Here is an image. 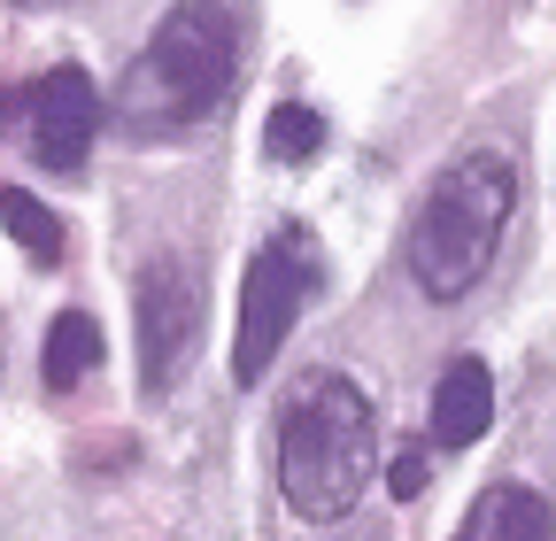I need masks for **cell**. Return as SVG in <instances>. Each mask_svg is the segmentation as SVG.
I'll return each instance as SVG.
<instances>
[{
    "label": "cell",
    "mask_w": 556,
    "mask_h": 541,
    "mask_svg": "<svg viewBox=\"0 0 556 541\" xmlns=\"http://www.w3.org/2000/svg\"><path fill=\"white\" fill-rule=\"evenodd\" d=\"M379 471V418L348 372H302L278 402V495L302 526H340Z\"/></svg>",
    "instance_id": "obj_1"
},
{
    "label": "cell",
    "mask_w": 556,
    "mask_h": 541,
    "mask_svg": "<svg viewBox=\"0 0 556 541\" xmlns=\"http://www.w3.org/2000/svg\"><path fill=\"white\" fill-rule=\"evenodd\" d=\"M510 217H518V171H510V155H495V148L456 155L426 186L417 217H409L402 263H409L417 294H426V302H464L486 279V263H495Z\"/></svg>",
    "instance_id": "obj_2"
},
{
    "label": "cell",
    "mask_w": 556,
    "mask_h": 541,
    "mask_svg": "<svg viewBox=\"0 0 556 541\" xmlns=\"http://www.w3.org/2000/svg\"><path fill=\"white\" fill-rule=\"evenodd\" d=\"M240 71V32L225 0H178L155 24V39L131 54V71L116 86V109L131 131H186L201 116H217L232 101Z\"/></svg>",
    "instance_id": "obj_3"
},
{
    "label": "cell",
    "mask_w": 556,
    "mask_h": 541,
    "mask_svg": "<svg viewBox=\"0 0 556 541\" xmlns=\"http://www.w3.org/2000/svg\"><path fill=\"white\" fill-rule=\"evenodd\" d=\"M317 279H325V255H317L309 225H278L255 248L248 279H240V332H232V379L240 387H255L278 364V349H287V332L302 325Z\"/></svg>",
    "instance_id": "obj_4"
},
{
    "label": "cell",
    "mask_w": 556,
    "mask_h": 541,
    "mask_svg": "<svg viewBox=\"0 0 556 541\" xmlns=\"http://www.w3.org/2000/svg\"><path fill=\"white\" fill-rule=\"evenodd\" d=\"M131 310H139V387L170 394L178 372L201 349V270L186 255L148 263V270H139V287H131Z\"/></svg>",
    "instance_id": "obj_5"
},
{
    "label": "cell",
    "mask_w": 556,
    "mask_h": 541,
    "mask_svg": "<svg viewBox=\"0 0 556 541\" xmlns=\"http://www.w3.org/2000/svg\"><path fill=\"white\" fill-rule=\"evenodd\" d=\"M93 131H101V93L93 78L78 71V62H54V71L31 86V155L47 171H78L86 148H93Z\"/></svg>",
    "instance_id": "obj_6"
},
{
    "label": "cell",
    "mask_w": 556,
    "mask_h": 541,
    "mask_svg": "<svg viewBox=\"0 0 556 541\" xmlns=\"http://www.w3.org/2000/svg\"><path fill=\"white\" fill-rule=\"evenodd\" d=\"M495 426V379H486L479 356H456L433 387V449H471Z\"/></svg>",
    "instance_id": "obj_7"
},
{
    "label": "cell",
    "mask_w": 556,
    "mask_h": 541,
    "mask_svg": "<svg viewBox=\"0 0 556 541\" xmlns=\"http://www.w3.org/2000/svg\"><path fill=\"white\" fill-rule=\"evenodd\" d=\"M456 541H556V511H548V495L503 480V488H486V495L464 511Z\"/></svg>",
    "instance_id": "obj_8"
},
{
    "label": "cell",
    "mask_w": 556,
    "mask_h": 541,
    "mask_svg": "<svg viewBox=\"0 0 556 541\" xmlns=\"http://www.w3.org/2000/svg\"><path fill=\"white\" fill-rule=\"evenodd\" d=\"M86 372H101V325L86 317V310H62L54 325H47V349H39V379L54 387V394H70Z\"/></svg>",
    "instance_id": "obj_9"
},
{
    "label": "cell",
    "mask_w": 556,
    "mask_h": 541,
    "mask_svg": "<svg viewBox=\"0 0 556 541\" xmlns=\"http://www.w3.org/2000/svg\"><path fill=\"white\" fill-rule=\"evenodd\" d=\"M0 232H9L39 270H54V263H62V225H54L47 201H31L24 186H0Z\"/></svg>",
    "instance_id": "obj_10"
},
{
    "label": "cell",
    "mask_w": 556,
    "mask_h": 541,
    "mask_svg": "<svg viewBox=\"0 0 556 541\" xmlns=\"http://www.w3.org/2000/svg\"><path fill=\"white\" fill-rule=\"evenodd\" d=\"M263 148H270V163H309V155L325 148V116H317V109H302V101L270 109V124H263Z\"/></svg>",
    "instance_id": "obj_11"
},
{
    "label": "cell",
    "mask_w": 556,
    "mask_h": 541,
    "mask_svg": "<svg viewBox=\"0 0 556 541\" xmlns=\"http://www.w3.org/2000/svg\"><path fill=\"white\" fill-rule=\"evenodd\" d=\"M426 480H433V464H426V449H417V441H402V456L387 464V488H394V503H409V495H426Z\"/></svg>",
    "instance_id": "obj_12"
},
{
    "label": "cell",
    "mask_w": 556,
    "mask_h": 541,
    "mask_svg": "<svg viewBox=\"0 0 556 541\" xmlns=\"http://www.w3.org/2000/svg\"><path fill=\"white\" fill-rule=\"evenodd\" d=\"M16 9H47V0H16Z\"/></svg>",
    "instance_id": "obj_13"
}]
</instances>
